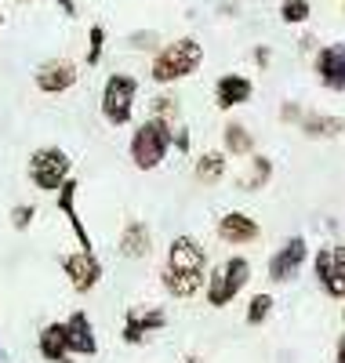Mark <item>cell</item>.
<instances>
[{"label": "cell", "mask_w": 345, "mask_h": 363, "mask_svg": "<svg viewBox=\"0 0 345 363\" xmlns=\"http://www.w3.org/2000/svg\"><path fill=\"white\" fill-rule=\"evenodd\" d=\"M280 18L288 26H305L312 18V4L309 0H280Z\"/></svg>", "instance_id": "603a6c76"}, {"label": "cell", "mask_w": 345, "mask_h": 363, "mask_svg": "<svg viewBox=\"0 0 345 363\" xmlns=\"http://www.w3.org/2000/svg\"><path fill=\"white\" fill-rule=\"evenodd\" d=\"M251 95H255V80L243 77V73H222L214 80V106L218 109H236V106H247Z\"/></svg>", "instance_id": "4fadbf2b"}, {"label": "cell", "mask_w": 345, "mask_h": 363, "mask_svg": "<svg viewBox=\"0 0 345 363\" xmlns=\"http://www.w3.org/2000/svg\"><path fill=\"white\" fill-rule=\"evenodd\" d=\"M131 48H156V44H160V40H156V33H131V40H128Z\"/></svg>", "instance_id": "f1b7e54d"}, {"label": "cell", "mask_w": 345, "mask_h": 363, "mask_svg": "<svg viewBox=\"0 0 345 363\" xmlns=\"http://www.w3.org/2000/svg\"><path fill=\"white\" fill-rule=\"evenodd\" d=\"M175 145V131H171V120L160 116H149L146 124H138V131L131 135V164L138 171H156L164 164L168 149Z\"/></svg>", "instance_id": "3957f363"}, {"label": "cell", "mask_w": 345, "mask_h": 363, "mask_svg": "<svg viewBox=\"0 0 345 363\" xmlns=\"http://www.w3.org/2000/svg\"><path fill=\"white\" fill-rule=\"evenodd\" d=\"M200 66H204V44L197 37H178L171 44H160V51L153 55L149 77L160 87H168V84H178L185 77H193Z\"/></svg>", "instance_id": "7a4b0ae2"}, {"label": "cell", "mask_w": 345, "mask_h": 363, "mask_svg": "<svg viewBox=\"0 0 345 363\" xmlns=\"http://www.w3.org/2000/svg\"><path fill=\"white\" fill-rule=\"evenodd\" d=\"M222 142H226V153H233V157H251L255 153V135H251L243 124H226V131H222Z\"/></svg>", "instance_id": "44dd1931"}, {"label": "cell", "mask_w": 345, "mask_h": 363, "mask_svg": "<svg viewBox=\"0 0 345 363\" xmlns=\"http://www.w3.org/2000/svg\"><path fill=\"white\" fill-rule=\"evenodd\" d=\"M247 280H251V262L247 258H240V255H233V258H226V262H218L211 272H207V306L211 309H226L229 301H236V294L247 287Z\"/></svg>", "instance_id": "277c9868"}, {"label": "cell", "mask_w": 345, "mask_h": 363, "mask_svg": "<svg viewBox=\"0 0 345 363\" xmlns=\"http://www.w3.org/2000/svg\"><path fill=\"white\" fill-rule=\"evenodd\" d=\"M309 262V244H305V236H288L284 244H280L273 255H269V280L273 284H291L302 265Z\"/></svg>", "instance_id": "ba28073f"}, {"label": "cell", "mask_w": 345, "mask_h": 363, "mask_svg": "<svg viewBox=\"0 0 345 363\" xmlns=\"http://www.w3.org/2000/svg\"><path fill=\"white\" fill-rule=\"evenodd\" d=\"M66 330H70V349L73 356H95L99 352V338H95V327H91V316L87 313H70L66 320Z\"/></svg>", "instance_id": "e0dca14e"}, {"label": "cell", "mask_w": 345, "mask_h": 363, "mask_svg": "<svg viewBox=\"0 0 345 363\" xmlns=\"http://www.w3.org/2000/svg\"><path fill=\"white\" fill-rule=\"evenodd\" d=\"M341 320H345V309H341Z\"/></svg>", "instance_id": "f35d334b"}, {"label": "cell", "mask_w": 345, "mask_h": 363, "mask_svg": "<svg viewBox=\"0 0 345 363\" xmlns=\"http://www.w3.org/2000/svg\"><path fill=\"white\" fill-rule=\"evenodd\" d=\"M302 116H305V109L298 102H284V109H280V120H284V124H302Z\"/></svg>", "instance_id": "83f0119b"}, {"label": "cell", "mask_w": 345, "mask_h": 363, "mask_svg": "<svg viewBox=\"0 0 345 363\" xmlns=\"http://www.w3.org/2000/svg\"><path fill=\"white\" fill-rule=\"evenodd\" d=\"M312 272L327 298L345 301V244H327L312 255Z\"/></svg>", "instance_id": "52a82bcc"}, {"label": "cell", "mask_w": 345, "mask_h": 363, "mask_svg": "<svg viewBox=\"0 0 345 363\" xmlns=\"http://www.w3.org/2000/svg\"><path fill=\"white\" fill-rule=\"evenodd\" d=\"M160 284L171 298H193L207 287V251L197 236H175L168 244V262L160 269Z\"/></svg>", "instance_id": "6da1fadb"}, {"label": "cell", "mask_w": 345, "mask_h": 363, "mask_svg": "<svg viewBox=\"0 0 345 363\" xmlns=\"http://www.w3.org/2000/svg\"><path fill=\"white\" fill-rule=\"evenodd\" d=\"M77 193H80V182H77V178H70L66 186L58 189V215L70 222L73 236L80 240V251H95V244H91V236H87V229H84V222H80V211H77Z\"/></svg>", "instance_id": "2e32d148"}, {"label": "cell", "mask_w": 345, "mask_h": 363, "mask_svg": "<svg viewBox=\"0 0 345 363\" xmlns=\"http://www.w3.org/2000/svg\"><path fill=\"white\" fill-rule=\"evenodd\" d=\"M102 51H106V29L102 26H91L87 29V55H84V62L87 66H99L102 62Z\"/></svg>", "instance_id": "d4e9b609"}, {"label": "cell", "mask_w": 345, "mask_h": 363, "mask_svg": "<svg viewBox=\"0 0 345 363\" xmlns=\"http://www.w3.org/2000/svg\"><path fill=\"white\" fill-rule=\"evenodd\" d=\"M338 4H341V11H345V0H338Z\"/></svg>", "instance_id": "8d00e7d4"}, {"label": "cell", "mask_w": 345, "mask_h": 363, "mask_svg": "<svg viewBox=\"0 0 345 363\" xmlns=\"http://www.w3.org/2000/svg\"><path fill=\"white\" fill-rule=\"evenodd\" d=\"M269 178H273V160L269 157H255V160H251V171L240 178V189L258 193V189L269 186Z\"/></svg>", "instance_id": "7402d4cb"}, {"label": "cell", "mask_w": 345, "mask_h": 363, "mask_svg": "<svg viewBox=\"0 0 345 363\" xmlns=\"http://www.w3.org/2000/svg\"><path fill=\"white\" fill-rule=\"evenodd\" d=\"M149 109H153V116H160V120H175L178 116V99L175 95H156L149 102Z\"/></svg>", "instance_id": "484cf974"}, {"label": "cell", "mask_w": 345, "mask_h": 363, "mask_svg": "<svg viewBox=\"0 0 345 363\" xmlns=\"http://www.w3.org/2000/svg\"><path fill=\"white\" fill-rule=\"evenodd\" d=\"M255 62H258V66H262V69H265V66H269V62H273V51H269V48H265V44H258V48H255Z\"/></svg>", "instance_id": "f546056e"}, {"label": "cell", "mask_w": 345, "mask_h": 363, "mask_svg": "<svg viewBox=\"0 0 345 363\" xmlns=\"http://www.w3.org/2000/svg\"><path fill=\"white\" fill-rule=\"evenodd\" d=\"M55 4H58L62 11H66L70 18H77V0H55Z\"/></svg>", "instance_id": "1f68e13d"}, {"label": "cell", "mask_w": 345, "mask_h": 363, "mask_svg": "<svg viewBox=\"0 0 345 363\" xmlns=\"http://www.w3.org/2000/svg\"><path fill=\"white\" fill-rule=\"evenodd\" d=\"M33 215H37V207H33V203H18V207L11 211V225H15V229H29Z\"/></svg>", "instance_id": "4316f807"}, {"label": "cell", "mask_w": 345, "mask_h": 363, "mask_svg": "<svg viewBox=\"0 0 345 363\" xmlns=\"http://www.w3.org/2000/svg\"><path fill=\"white\" fill-rule=\"evenodd\" d=\"M273 306H276V301H273V294H265V291H262V294H255V298L247 301V316H243V320H247L251 327H262V323L269 320Z\"/></svg>", "instance_id": "cb8c5ba5"}, {"label": "cell", "mask_w": 345, "mask_h": 363, "mask_svg": "<svg viewBox=\"0 0 345 363\" xmlns=\"http://www.w3.org/2000/svg\"><path fill=\"white\" fill-rule=\"evenodd\" d=\"M0 26H4V15H0Z\"/></svg>", "instance_id": "74e56055"}, {"label": "cell", "mask_w": 345, "mask_h": 363, "mask_svg": "<svg viewBox=\"0 0 345 363\" xmlns=\"http://www.w3.org/2000/svg\"><path fill=\"white\" fill-rule=\"evenodd\" d=\"M153 251V233L146 222H128L120 233V255L128 262H138V258H149Z\"/></svg>", "instance_id": "d6986e66"}, {"label": "cell", "mask_w": 345, "mask_h": 363, "mask_svg": "<svg viewBox=\"0 0 345 363\" xmlns=\"http://www.w3.org/2000/svg\"><path fill=\"white\" fill-rule=\"evenodd\" d=\"M0 363H11V359H8V352H4V349H0Z\"/></svg>", "instance_id": "836d02e7"}, {"label": "cell", "mask_w": 345, "mask_h": 363, "mask_svg": "<svg viewBox=\"0 0 345 363\" xmlns=\"http://www.w3.org/2000/svg\"><path fill=\"white\" fill-rule=\"evenodd\" d=\"M33 80L44 95H62V91H70L77 84V62H70V58H48V62L37 66Z\"/></svg>", "instance_id": "7c38bea8"}, {"label": "cell", "mask_w": 345, "mask_h": 363, "mask_svg": "<svg viewBox=\"0 0 345 363\" xmlns=\"http://www.w3.org/2000/svg\"><path fill=\"white\" fill-rule=\"evenodd\" d=\"M334 363H345V330H341V338L334 345Z\"/></svg>", "instance_id": "d6a6232c"}, {"label": "cell", "mask_w": 345, "mask_h": 363, "mask_svg": "<svg viewBox=\"0 0 345 363\" xmlns=\"http://www.w3.org/2000/svg\"><path fill=\"white\" fill-rule=\"evenodd\" d=\"M312 73H317L320 87L334 91V95H345V40L317 48V55H312Z\"/></svg>", "instance_id": "9c48e42d"}, {"label": "cell", "mask_w": 345, "mask_h": 363, "mask_svg": "<svg viewBox=\"0 0 345 363\" xmlns=\"http://www.w3.org/2000/svg\"><path fill=\"white\" fill-rule=\"evenodd\" d=\"M298 131H302L305 138H317V142H324V138H338V135L345 131V120H341V116H334V113L305 109V116H302Z\"/></svg>", "instance_id": "ac0fdd59"}, {"label": "cell", "mask_w": 345, "mask_h": 363, "mask_svg": "<svg viewBox=\"0 0 345 363\" xmlns=\"http://www.w3.org/2000/svg\"><path fill=\"white\" fill-rule=\"evenodd\" d=\"M214 233H218V240H222V244H229V247H247V244H255V240L262 236V225L251 218L247 211H226V215L218 218Z\"/></svg>", "instance_id": "8fae6325"}, {"label": "cell", "mask_w": 345, "mask_h": 363, "mask_svg": "<svg viewBox=\"0 0 345 363\" xmlns=\"http://www.w3.org/2000/svg\"><path fill=\"white\" fill-rule=\"evenodd\" d=\"M193 178H197V186H218V182L226 178V153H214V149L211 153H200Z\"/></svg>", "instance_id": "ffe728a7"}, {"label": "cell", "mask_w": 345, "mask_h": 363, "mask_svg": "<svg viewBox=\"0 0 345 363\" xmlns=\"http://www.w3.org/2000/svg\"><path fill=\"white\" fill-rule=\"evenodd\" d=\"M37 352L48 363H73V349H70V330L66 320L62 323H44L37 335Z\"/></svg>", "instance_id": "9a60e30c"}, {"label": "cell", "mask_w": 345, "mask_h": 363, "mask_svg": "<svg viewBox=\"0 0 345 363\" xmlns=\"http://www.w3.org/2000/svg\"><path fill=\"white\" fill-rule=\"evenodd\" d=\"M185 363H200V359H197V356H190V359H185Z\"/></svg>", "instance_id": "e575fe53"}, {"label": "cell", "mask_w": 345, "mask_h": 363, "mask_svg": "<svg viewBox=\"0 0 345 363\" xmlns=\"http://www.w3.org/2000/svg\"><path fill=\"white\" fill-rule=\"evenodd\" d=\"M135 99H138V77H131V73H109V80L102 84V116L109 120L113 128L131 124Z\"/></svg>", "instance_id": "8992f818"}, {"label": "cell", "mask_w": 345, "mask_h": 363, "mask_svg": "<svg viewBox=\"0 0 345 363\" xmlns=\"http://www.w3.org/2000/svg\"><path fill=\"white\" fill-rule=\"evenodd\" d=\"M164 327H168V313L164 309H156V306L128 309V320H124V342L138 345V342H146L153 335V330H164Z\"/></svg>", "instance_id": "5bb4252c"}, {"label": "cell", "mask_w": 345, "mask_h": 363, "mask_svg": "<svg viewBox=\"0 0 345 363\" xmlns=\"http://www.w3.org/2000/svg\"><path fill=\"white\" fill-rule=\"evenodd\" d=\"M70 171H73V160H70L66 149H58V145H44L29 157V182H33L40 193H58L73 178Z\"/></svg>", "instance_id": "5b68a950"}, {"label": "cell", "mask_w": 345, "mask_h": 363, "mask_svg": "<svg viewBox=\"0 0 345 363\" xmlns=\"http://www.w3.org/2000/svg\"><path fill=\"white\" fill-rule=\"evenodd\" d=\"M62 272H66V280L73 284V291L87 294L102 280V262H99L95 251H73V255L62 258Z\"/></svg>", "instance_id": "30bf717a"}, {"label": "cell", "mask_w": 345, "mask_h": 363, "mask_svg": "<svg viewBox=\"0 0 345 363\" xmlns=\"http://www.w3.org/2000/svg\"><path fill=\"white\" fill-rule=\"evenodd\" d=\"M175 145L182 149V153H190V131H185V128H182V131H175Z\"/></svg>", "instance_id": "4dcf8cb0"}, {"label": "cell", "mask_w": 345, "mask_h": 363, "mask_svg": "<svg viewBox=\"0 0 345 363\" xmlns=\"http://www.w3.org/2000/svg\"><path fill=\"white\" fill-rule=\"evenodd\" d=\"M18 4H33V0H18Z\"/></svg>", "instance_id": "d590c367"}]
</instances>
